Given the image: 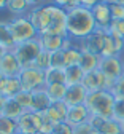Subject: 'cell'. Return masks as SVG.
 <instances>
[{"instance_id": "51", "label": "cell", "mask_w": 124, "mask_h": 134, "mask_svg": "<svg viewBox=\"0 0 124 134\" xmlns=\"http://www.w3.org/2000/svg\"><path fill=\"white\" fill-rule=\"evenodd\" d=\"M49 2H51V0H49Z\"/></svg>"}, {"instance_id": "48", "label": "cell", "mask_w": 124, "mask_h": 134, "mask_svg": "<svg viewBox=\"0 0 124 134\" xmlns=\"http://www.w3.org/2000/svg\"><path fill=\"white\" fill-rule=\"evenodd\" d=\"M3 80H5V77L0 74V88H2V83H3Z\"/></svg>"}, {"instance_id": "7", "label": "cell", "mask_w": 124, "mask_h": 134, "mask_svg": "<svg viewBox=\"0 0 124 134\" xmlns=\"http://www.w3.org/2000/svg\"><path fill=\"white\" fill-rule=\"evenodd\" d=\"M99 70L107 77V80L111 83V88L115 85V81L124 74V61L122 56H100L99 62Z\"/></svg>"}, {"instance_id": "34", "label": "cell", "mask_w": 124, "mask_h": 134, "mask_svg": "<svg viewBox=\"0 0 124 134\" xmlns=\"http://www.w3.org/2000/svg\"><path fill=\"white\" fill-rule=\"evenodd\" d=\"M110 11H111V19L113 21H121L124 19V5L116 3V2H108Z\"/></svg>"}, {"instance_id": "37", "label": "cell", "mask_w": 124, "mask_h": 134, "mask_svg": "<svg viewBox=\"0 0 124 134\" xmlns=\"http://www.w3.org/2000/svg\"><path fill=\"white\" fill-rule=\"evenodd\" d=\"M54 134H73V128L70 126L67 121H64V123L56 125V128H54Z\"/></svg>"}, {"instance_id": "38", "label": "cell", "mask_w": 124, "mask_h": 134, "mask_svg": "<svg viewBox=\"0 0 124 134\" xmlns=\"http://www.w3.org/2000/svg\"><path fill=\"white\" fill-rule=\"evenodd\" d=\"M51 2L54 5H57V7H61V8H64V10H67V11L76 7L73 0H51Z\"/></svg>"}, {"instance_id": "21", "label": "cell", "mask_w": 124, "mask_h": 134, "mask_svg": "<svg viewBox=\"0 0 124 134\" xmlns=\"http://www.w3.org/2000/svg\"><path fill=\"white\" fill-rule=\"evenodd\" d=\"M45 91L48 94V97L51 99V102H61L65 99L67 94V85L65 83H49L45 86Z\"/></svg>"}, {"instance_id": "41", "label": "cell", "mask_w": 124, "mask_h": 134, "mask_svg": "<svg viewBox=\"0 0 124 134\" xmlns=\"http://www.w3.org/2000/svg\"><path fill=\"white\" fill-rule=\"evenodd\" d=\"M103 2H108V0H83V7H86V8H94L96 5L103 3Z\"/></svg>"}, {"instance_id": "1", "label": "cell", "mask_w": 124, "mask_h": 134, "mask_svg": "<svg viewBox=\"0 0 124 134\" xmlns=\"http://www.w3.org/2000/svg\"><path fill=\"white\" fill-rule=\"evenodd\" d=\"M96 29L97 26H96V19L91 8L80 5L67 11V32H68V37L73 38L75 42L86 38Z\"/></svg>"}, {"instance_id": "30", "label": "cell", "mask_w": 124, "mask_h": 134, "mask_svg": "<svg viewBox=\"0 0 124 134\" xmlns=\"http://www.w3.org/2000/svg\"><path fill=\"white\" fill-rule=\"evenodd\" d=\"M0 134H17V121L2 115L0 116Z\"/></svg>"}, {"instance_id": "23", "label": "cell", "mask_w": 124, "mask_h": 134, "mask_svg": "<svg viewBox=\"0 0 124 134\" xmlns=\"http://www.w3.org/2000/svg\"><path fill=\"white\" fill-rule=\"evenodd\" d=\"M22 113H24L22 107L16 102V99H14V97H8V99H5L3 112H2L3 116H7V118H11V120H17Z\"/></svg>"}, {"instance_id": "6", "label": "cell", "mask_w": 124, "mask_h": 134, "mask_svg": "<svg viewBox=\"0 0 124 134\" xmlns=\"http://www.w3.org/2000/svg\"><path fill=\"white\" fill-rule=\"evenodd\" d=\"M21 80V85H22V90L26 91H38V90H43L46 86V80H45V72L37 69V67H26V69L21 70V74L17 75Z\"/></svg>"}, {"instance_id": "18", "label": "cell", "mask_w": 124, "mask_h": 134, "mask_svg": "<svg viewBox=\"0 0 124 134\" xmlns=\"http://www.w3.org/2000/svg\"><path fill=\"white\" fill-rule=\"evenodd\" d=\"M22 91V85L19 77H11V78H5L0 88V96H3L5 99L8 97H16V94H19Z\"/></svg>"}, {"instance_id": "26", "label": "cell", "mask_w": 124, "mask_h": 134, "mask_svg": "<svg viewBox=\"0 0 124 134\" xmlns=\"http://www.w3.org/2000/svg\"><path fill=\"white\" fill-rule=\"evenodd\" d=\"M64 56H65V69L67 67H73V65H80V61H81V56H83V51L75 45L70 49L64 51Z\"/></svg>"}, {"instance_id": "19", "label": "cell", "mask_w": 124, "mask_h": 134, "mask_svg": "<svg viewBox=\"0 0 124 134\" xmlns=\"http://www.w3.org/2000/svg\"><path fill=\"white\" fill-rule=\"evenodd\" d=\"M32 10V5L27 0H10L7 5V11L13 16V18H22V16H29Z\"/></svg>"}, {"instance_id": "12", "label": "cell", "mask_w": 124, "mask_h": 134, "mask_svg": "<svg viewBox=\"0 0 124 134\" xmlns=\"http://www.w3.org/2000/svg\"><path fill=\"white\" fill-rule=\"evenodd\" d=\"M100 56H103V58L124 56V38L107 30V37H105V43H103V49H102Z\"/></svg>"}, {"instance_id": "16", "label": "cell", "mask_w": 124, "mask_h": 134, "mask_svg": "<svg viewBox=\"0 0 124 134\" xmlns=\"http://www.w3.org/2000/svg\"><path fill=\"white\" fill-rule=\"evenodd\" d=\"M89 116H91V113H89V110H87V107L84 104L83 105H75V107H70L65 121L72 126V128H75L78 125L86 123L87 120H89Z\"/></svg>"}, {"instance_id": "32", "label": "cell", "mask_w": 124, "mask_h": 134, "mask_svg": "<svg viewBox=\"0 0 124 134\" xmlns=\"http://www.w3.org/2000/svg\"><path fill=\"white\" fill-rule=\"evenodd\" d=\"M49 69H65V56H64V49L51 53V65Z\"/></svg>"}, {"instance_id": "42", "label": "cell", "mask_w": 124, "mask_h": 134, "mask_svg": "<svg viewBox=\"0 0 124 134\" xmlns=\"http://www.w3.org/2000/svg\"><path fill=\"white\" fill-rule=\"evenodd\" d=\"M27 2H29L32 7H38V5H45V3H48L49 0H27Z\"/></svg>"}, {"instance_id": "10", "label": "cell", "mask_w": 124, "mask_h": 134, "mask_svg": "<svg viewBox=\"0 0 124 134\" xmlns=\"http://www.w3.org/2000/svg\"><path fill=\"white\" fill-rule=\"evenodd\" d=\"M27 18L30 19L33 27L37 29L38 35H40V34L48 32L49 24H51V16H49V11L46 8V3L45 5H38V7H32V10H30Z\"/></svg>"}, {"instance_id": "50", "label": "cell", "mask_w": 124, "mask_h": 134, "mask_svg": "<svg viewBox=\"0 0 124 134\" xmlns=\"http://www.w3.org/2000/svg\"><path fill=\"white\" fill-rule=\"evenodd\" d=\"M122 61H124V56H122Z\"/></svg>"}, {"instance_id": "17", "label": "cell", "mask_w": 124, "mask_h": 134, "mask_svg": "<svg viewBox=\"0 0 124 134\" xmlns=\"http://www.w3.org/2000/svg\"><path fill=\"white\" fill-rule=\"evenodd\" d=\"M64 38L65 37L54 35V34H40L38 35V42L42 45V49H45V51H48V53H54V51L62 49Z\"/></svg>"}, {"instance_id": "25", "label": "cell", "mask_w": 124, "mask_h": 134, "mask_svg": "<svg viewBox=\"0 0 124 134\" xmlns=\"http://www.w3.org/2000/svg\"><path fill=\"white\" fill-rule=\"evenodd\" d=\"M99 62H100V56L99 54H92V53H83L81 61H80V67L84 70V74L92 72L99 69Z\"/></svg>"}, {"instance_id": "47", "label": "cell", "mask_w": 124, "mask_h": 134, "mask_svg": "<svg viewBox=\"0 0 124 134\" xmlns=\"http://www.w3.org/2000/svg\"><path fill=\"white\" fill-rule=\"evenodd\" d=\"M89 134H102V132H100V131H99V129H92V131H91V132H89Z\"/></svg>"}, {"instance_id": "22", "label": "cell", "mask_w": 124, "mask_h": 134, "mask_svg": "<svg viewBox=\"0 0 124 134\" xmlns=\"http://www.w3.org/2000/svg\"><path fill=\"white\" fill-rule=\"evenodd\" d=\"M0 45H2L7 51H13L16 48V43L13 40L8 21H3V19H0Z\"/></svg>"}, {"instance_id": "27", "label": "cell", "mask_w": 124, "mask_h": 134, "mask_svg": "<svg viewBox=\"0 0 124 134\" xmlns=\"http://www.w3.org/2000/svg\"><path fill=\"white\" fill-rule=\"evenodd\" d=\"M16 102L22 107L24 112H32V107H33V93L32 91H26L22 90L19 94H16Z\"/></svg>"}, {"instance_id": "3", "label": "cell", "mask_w": 124, "mask_h": 134, "mask_svg": "<svg viewBox=\"0 0 124 134\" xmlns=\"http://www.w3.org/2000/svg\"><path fill=\"white\" fill-rule=\"evenodd\" d=\"M8 26H10L11 35H13V40H14L16 45L38 38V32L33 27V24L30 23V19L27 18V16L8 19Z\"/></svg>"}, {"instance_id": "33", "label": "cell", "mask_w": 124, "mask_h": 134, "mask_svg": "<svg viewBox=\"0 0 124 134\" xmlns=\"http://www.w3.org/2000/svg\"><path fill=\"white\" fill-rule=\"evenodd\" d=\"M113 120H116L118 123L124 121V97H116L115 100V107H113Z\"/></svg>"}, {"instance_id": "8", "label": "cell", "mask_w": 124, "mask_h": 134, "mask_svg": "<svg viewBox=\"0 0 124 134\" xmlns=\"http://www.w3.org/2000/svg\"><path fill=\"white\" fill-rule=\"evenodd\" d=\"M105 37H107V30L96 29L91 35H87L86 38L76 42V46L83 53H92V54L100 56L102 49H103V43H105Z\"/></svg>"}, {"instance_id": "39", "label": "cell", "mask_w": 124, "mask_h": 134, "mask_svg": "<svg viewBox=\"0 0 124 134\" xmlns=\"http://www.w3.org/2000/svg\"><path fill=\"white\" fill-rule=\"evenodd\" d=\"M92 129H94V128L86 121V123H83V125L75 126V128H73V134H89Z\"/></svg>"}, {"instance_id": "13", "label": "cell", "mask_w": 124, "mask_h": 134, "mask_svg": "<svg viewBox=\"0 0 124 134\" xmlns=\"http://www.w3.org/2000/svg\"><path fill=\"white\" fill-rule=\"evenodd\" d=\"M87 96H89V91H87L81 83L80 85H70V86H67V94H65L64 102L68 107L83 105V104H86Z\"/></svg>"}, {"instance_id": "5", "label": "cell", "mask_w": 124, "mask_h": 134, "mask_svg": "<svg viewBox=\"0 0 124 134\" xmlns=\"http://www.w3.org/2000/svg\"><path fill=\"white\" fill-rule=\"evenodd\" d=\"M46 8H48L49 16H51V24H49L48 32H45V34H54V35H61V37H68V32H67V10L54 5L52 2H48Z\"/></svg>"}, {"instance_id": "4", "label": "cell", "mask_w": 124, "mask_h": 134, "mask_svg": "<svg viewBox=\"0 0 124 134\" xmlns=\"http://www.w3.org/2000/svg\"><path fill=\"white\" fill-rule=\"evenodd\" d=\"M40 51H42V45H40L38 38L19 43V45H16V48L13 49V53H14L16 59L19 61L22 69L33 65V62H35V59H37V56L40 54Z\"/></svg>"}, {"instance_id": "43", "label": "cell", "mask_w": 124, "mask_h": 134, "mask_svg": "<svg viewBox=\"0 0 124 134\" xmlns=\"http://www.w3.org/2000/svg\"><path fill=\"white\" fill-rule=\"evenodd\" d=\"M8 2H10V0H0V10H7Z\"/></svg>"}, {"instance_id": "9", "label": "cell", "mask_w": 124, "mask_h": 134, "mask_svg": "<svg viewBox=\"0 0 124 134\" xmlns=\"http://www.w3.org/2000/svg\"><path fill=\"white\" fill-rule=\"evenodd\" d=\"M17 121V134H40L43 116L37 112H24Z\"/></svg>"}, {"instance_id": "49", "label": "cell", "mask_w": 124, "mask_h": 134, "mask_svg": "<svg viewBox=\"0 0 124 134\" xmlns=\"http://www.w3.org/2000/svg\"><path fill=\"white\" fill-rule=\"evenodd\" d=\"M121 129H122V134H124V121L121 123Z\"/></svg>"}, {"instance_id": "35", "label": "cell", "mask_w": 124, "mask_h": 134, "mask_svg": "<svg viewBox=\"0 0 124 134\" xmlns=\"http://www.w3.org/2000/svg\"><path fill=\"white\" fill-rule=\"evenodd\" d=\"M111 93L115 94V97H124V74L115 81V85L111 88Z\"/></svg>"}, {"instance_id": "28", "label": "cell", "mask_w": 124, "mask_h": 134, "mask_svg": "<svg viewBox=\"0 0 124 134\" xmlns=\"http://www.w3.org/2000/svg\"><path fill=\"white\" fill-rule=\"evenodd\" d=\"M99 131H100L102 134H122L121 123H118V121L113 120V118H105L103 123L100 125Z\"/></svg>"}, {"instance_id": "11", "label": "cell", "mask_w": 124, "mask_h": 134, "mask_svg": "<svg viewBox=\"0 0 124 134\" xmlns=\"http://www.w3.org/2000/svg\"><path fill=\"white\" fill-rule=\"evenodd\" d=\"M81 85H83L87 91H89V93L100 91V90H110V91H111V83L107 80V77H105L99 69L84 74V78H83V83H81Z\"/></svg>"}, {"instance_id": "24", "label": "cell", "mask_w": 124, "mask_h": 134, "mask_svg": "<svg viewBox=\"0 0 124 134\" xmlns=\"http://www.w3.org/2000/svg\"><path fill=\"white\" fill-rule=\"evenodd\" d=\"M84 78V70L80 65H73V67H67L65 69V85H80L83 83Z\"/></svg>"}, {"instance_id": "20", "label": "cell", "mask_w": 124, "mask_h": 134, "mask_svg": "<svg viewBox=\"0 0 124 134\" xmlns=\"http://www.w3.org/2000/svg\"><path fill=\"white\" fill-rule=\"evenodd\" d=\"M51 104H52V102H51V99L48 97L45 88L33 93V107H32V112L45 113V112L51 107Z\"/></svg>"}, {"instance_id": "29", "label": "cell", "mask_w": 124, "mask_h": 134, "mask_svg": "<svg viewBox=\"0 0 124 134\" xmlns=\"http://www.w3.org/2000/svg\"><path fill=\"white\" fill-rule=\"evenodd\" d=\"M46 85L49 83H65V69H48L45 70Z\"/></svg>"}, {"instance_id": "36", "label": "cell", "mask_w": 124, "mask_h": 134, "mask_svg": "<svg viewBox=\"0 0 124 134\" xmlns=\"http://www.w3.org/2000/svg\"><path fill=\"white\" fill-rule=\"evenodd\" d=\"M108 32L116 34V35H119V37L124 38V19H121V21H113L111 26H110V29H108Z\"/></svg>"}, {"instance_id": "40", "label": "cell", "mask_w": 124, "mask_h": 134, "mask_svg": "<svg viewBox=\"0 0 124 134\" xmlns=\"http://www.w3.org/2000/svg\"><path fill=\"white\" fill-rule=\"evenodd\" d=\"M103 120L105 118H102V116H97V115H91L89 116V120H87V123H89L94 129H99L100 128V125L103 123Z\"/></svg>"}, {"instance_id": "15", "label": "cell", "mask_w": 124, "mask_h": 134, "mask_svg": "<svg viewBox=\"0 0 124 134\" xmlns=\"http://www.w3.org/2000/svg\"><path fill=\"white\" fill-rule=\"evenodd\" d=\"M22 67L19 64V61L16 59L13 51H8L2 61H0V74H2L5 78H11V77H17L21 74Z\"/></svg>"}, {"instance_id": "44", "label": "cell", "mask_w": 124, "mask_h": 134, "mask_svg": "<svg viewBox=\"0 0 124 134\" xmlns=\"http://www.w3.org/2000/svg\"><path fill=\"white\" fill-rule=\"evenodd\" d=\"M3 104H5V97L0 96V116H2V112H3Z\"/></svg>"}, {"instance_id": "46", "label": "cell", "mask_w": 124, "mask_h": 134, "mask_svg": "<svg viewBox=\"0 0 124 134\" xmlns=\"http://www.w3.org/2000/svg\"><path fill=\"white\" fill-rule=\"evenodd\" d=\"M108 2H116V3H121V5H124V0H108Z\"/></svg>"}, {"instance_id": "14", "label": "cell", "mask_w": 124, "mask_h": 134, "mask_svg": "<svg viewBox=\"0 0 124 134\" xmlns=\"http://www.w3.org/2000/svg\"><path fill=\"white\" fill-rule=\"evenodd\" d=\"M92 10V14H94V19H96V26L97 29H102V30H108L113 19H111V11H110V5L108 2H103V3H99L96 5Z\"/></svg>"}, {"instance_id": "2", "label": "cell", "mask_w": 124, "mask_h": 134, "mask_svg": "<svg viewBox=\"0 0 124 134\" xmlns=\"http://www.w3.org/2000/svg\"><path fill=\"white\" fill-rule=\"evenodd\" d=\"M115 94L110 90H100L89 93L86 99V107L91 115H97L102 118H111L113 116V107H115Z\"/></svg>"}, {"instance_id": "31", "label": "cell", "mask_w": 124, "mask_h": 134, "mask_svg": "<svg viewBox=\"0 0 124 134\" xmlns=\"http://www.w3.org/2000/svg\"><path fill=\"white\" fill-rule=\"evenodd\" d=\"M49 65H51V53L42 49L40 54L37 56V59H35V62H33V67H37V69L45 72V70L49 69Z\"/></svg>"}, {"instance_id": "45", "label": "cell", "mask_w": 124, "mask_h": 134, "mask_svg": "<svg viewBox=\"0 0 124 134\" xmlns=\"http://www.w3.org/2000/svg\"><path fill=\"white\" fill-rule=\"evenodd\" d=\"M7 53H8V51H7V49H5V48H3L2 45H0V61H2V58H3V56H5Z\"/></svg>"}]
</instances>
